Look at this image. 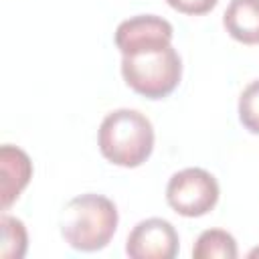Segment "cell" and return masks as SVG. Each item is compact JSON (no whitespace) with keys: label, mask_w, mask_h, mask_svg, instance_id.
I'll list each match as a JSON object with an SVG mask.
<instances>
[{"label":"cell","mask_w":259,"mask_h":259,"mask_svg":"<svg viewBox=\"0 0 259 259\" xmlns=\"http://www.w3.org/2000/svg\"><path fill=\"white\" fill-rule=\"evenodd\" d=\"M121 75L136 93L162 99L178 87L182 61L170 38H152L121 53Z\"/></svg>","instance_id":"cell-1"},{"label":"cell","mask_w":259,"mask_h":259,"mask_svg":"<svg viewBox=\"0 0 259 259\" xmlns=\"http://www.w3.org/2000/svg\"><path fill=\"white\" fill-rule=\"evenodd\" d=\"M117 221V208L107 196L87 192L65 204L59 217V227L69 247L91 253L103 249L111 241Z\"/></svg>","instance_id":"cell-2"},{"label":"cell","mask_w":259,"mask_h":259,"mask_svg":"<svg viewBox=\"0 0 259 259\" xmlns=\"http://www.w3.org/2000/svg\"><path fill=\"white\" fill-rule=\"evenodd\" d=\"M97 144L105 160L115 166L136 168L144 164L154 150L152 121L138 109L109 111L97 132Z\"/></svg>","instance_id":"cell-3"},{"label":"cell","mask_w":259,"mask_h":259,"mask_svg":"<svg viewBox=\"0 0 259 259\" xmlns=\"http://www.w3.org/2000/svg\"><path fill=\"white\" fill-rule=\"evenodd\" d=\"M219 182L204 168H184L166 184V200L170 208L182 217H202L219 202Z\"/></svg>","instance_id":"cell-4"},{"label":"cell","mask_w":259,"mask_h":259,"mask_svg":"<svg viewBox=\"0 0 259 259\" xmlns=\"http://www.w3.org/2000/svg\"><path fill=\"white\" fill-rule=\"evenodd\" d=\"M178 233L166 219L140 221L125 241V253L132 259H174L178 255Z\"/></svg>","instance_id":"cell-5"},{"label":"cell","mask_w":259,"mask_h":259,"mask_svg":"<svg viewBox=\"0 0 259 259\" xmlns=\"http://www.w3.org/2000/svg\"><path fill=\"white\" fill-rule=\"evenodd\" d=\"M0 196L2 208L8 210L10 204L20 196L26 184L32 178V162L24 150L12 144H4L0 148Z\"/></svg>","instance_id":"cell-6"},{"label":"cell","mask_w":259,"mask_h":259,"mask_svg":"<svg viewBox=\"0 0 259 259\" xmlns=\"http://www.w3.org/2000/svg\"><path fill=\"white\" fill-rule=\"evenodd\" d=\"M172 36H174L172 24L166 18L156 16V14H138V16H132V18L119 22V26L115 30V45L123 53L132 45L152 40V38H170L172 40Z\"/></svg>","instance_id":"cell-7"},{"label":"cell","mask_w":259,"mask_h":259,"mask_svg":"<svg viewBox=\"0 0 259 259\" xmlns=\"http://www.w3.org/2000/svg\"><path fill=\"white\" fill-rule=\"evenodd\" d=\"M223 24L227 32L243 45H259V0H231Z\"/></svg>","instance_id":"cell-8"},{"label":"cell","mask_w":259,"mask_h":259,"mask_svg":"<svg viewBox=\"0 0 259 259\" xmlns=\"http://www.w3.org/2000/svg\"><path fill=\"white\" fill-rule=\"evenodd\" d=\"M239 255L237 241L231 233L223 229H206L198 235L194 247H192V257L194 259H235Z\"/></svg>","instance_id":"cell-9"},{"label":"cell","mask_w":259,"mask_h":259,"mask_svg":"<svg viewBox=\"0 0 259 259\" xmlns=\"http://www.w3.org/2000/svg\"><path fill=\"white\" fill-rule=\"evenodd\" d=\"M0 225H2V249H0V255L4 259H20V257H24L26 247H28V235H26L24 223L20 219L4 214Z\"/></svg>","instance_id":"cell-10"},{"label":"cell","mask_w":259,"mask_h":259,"mask_svg":"<svg viewBox=\"0 0 259 259\" xmlns=\"http://www.w3.org/2000/svg\"><path fill=\"white\" fill-rule=\"evenodd\" d=\"M239 119L245 130L259 134V79L243 89L239 97Z\"/></svg>","instance_id":"cell-11"},{"label":"cell","mask_w":259,"mask_h":259,"mask_svg":"<svg viewBox=\"0 0 259 259\" xmlns=\"http://www.w3.org/2000/svg\"><path fill=\"white\" fill-rule=\"evenodd\" d=\"M168 6H172L174 10L182 12V14H190V16H200L210 12L219 0H166Z\"/></svg>","instance_id":"cell-12"},{"label":"cell","mask_w":259,"mask_h":259,"mask_svg":"<svg viewBox=\"0 0 259 259\" xmlns=\"http://www.w3.org/2000/svg\"><path fill=\"white\" fill-rule=\"evenodd\" d=\"M257 255H259V247H257V249H253V251L249 253V257H257Z\"/></svg>","instance_id":"cell-13"}]
</instances>
